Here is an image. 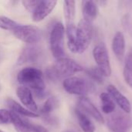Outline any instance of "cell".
Returning a JSON list of instances; mask_svg holds the SVG:
<instances>
[{
    "instance_id": "5b68a950",
    "label": "cell",
    "mask_w": 132,
    "mask_h": 132,
    "mask_svg": "<svg viewBox=\"0 0 132 132\" xmlns=\"http://www.w3.org/2000/svg\"><path fill=\"white\" fill-rule=\"evenodd\" d=\"M65 27L62 22H57L52 29L50 35V46L53 56L58 59L65 57L64 51Z\"/></svg>"
},
{
    "instance_id": "7402d4cb",
    "label": "cell",
    "mask_w": 132,
    "mask_h": 132,
    "mask_svg": "<svg viewBox=\"0 0 132 132\" xmlns=\"http://www.w3.org/2000/svg\"><path fill=\"white\" fill-rule=\"evenodd\" d=\"M19 24H18L14 20L6 17V16H0V28L5 30H15Z\"/></svg>"
},
{
    "instance_id": "d4e9b609",
    "label": "cell",
    "mask_w": 132,
    "mask_h": 132,
    "mask_svg": "<svg viewBox=\"0 0 132 132\" xmlns=\"http://www.w3.org/2000/svg\"><path fill=\"white\" fill-rule=\"evenodd\" d=\"M22 3L23 6L29 12H33L36 8L37 7L38 4L39 3V1L38 0H23L22 1Z\"/></svg>"
},
{
    "instance_id": "83f0119b",
    "label": "cell",
    "mask_w": 132,
    "mask_h": 132,
    "mask_svg": "<svg viewBox=\"0 0 132 132\" xmlns=\"http://www.w3.org/2000/svg\"><path fill=\"white\" fill-rule=\"evenodd\" d=\"M123 76H124V79L125 83L132 88V72L124 70L123 71Z\"/></svg>"
},
{
    "instance_id": "7c38bea8",
    "label": "cell",
    "mask_w": 132,
    "mask_h": 132,
    "mask_svg": "<svg viewBox=\"0 0 132 132\" xmlns=\"http://www.w3.org/2000/svg\"><path fill=\"white\" fill-rule=\"evenodd\" d=\"M40 56V50L35 44L27 45L21 52L18 58V65L35 63Z\"/></svg>"
},
{
    "instance_id": "4fadbf2b",
    "label": "cell",
    "mask_w": 132,
    "mask_h": 132,
    "mask_svg": "<svg viewBox=\"0 0 132 132\" xmlns=\"http://www.w3.org/2000/svg\"><path fill=\"white\" fill-rule=\"evenodd\" d=\"M16 94L26 109L33 113H36L38 111V107L33 99L32 91L29 88L20 86L16 90Z\"/></svg>"
},
{
    "instance_id": "2e32d148",
    "label": "cell",
    "mask_w": 132,
    "mask_h": 132,
    "mask_svg": "<svg viewBox=\"0 0 132 132\" xmlns=\"http://www.w3.org/2000/svg\"><path fill=\"white\" fill-rule=\"evenodd\" d=\"M75 113L79 122V125L84 132H94L96 130L95 125L92 121L89 118L87 114H86L80 109L77 108L75 110Z\"/></svg>"
},
{
    "instance_id": "ba28073f",
    "label": "cell",
    "mask_w": 132,
    "mask_h": 132,
    "mask_svg": "<svg viewBox=\"0 0 132 132\" xmlns=\"http://www.w3.org/2000/svg\"><path fill=\"white\" fill-rule=\"evenodd\" d=\"M123 111L114 112L108 118V126L112 132H128L131 126V118Z\"/></svg>"
},
{
    "instance_id": "484cf974",
    "label": "cell",
    "mask_w": 132,
    "mask_h": 132,
    "mask_svg": "<svg viewBox=\"0 0 132 132\" xmlns=\"http://www.w3.org/2000/svg\"><path fill=\"white\" fill-rule=\"evenodd\" d=\"M124 70L132 72V49H131L126 56L125 57V67Z\"/></svg>"
},
{
    "instance_id": "8fae6325",
    "label": "cell",
    "mask_w": 132,
    "mask_h": 132,
    "mask_svg": "<svg viewBox=\"0 0 132 132\" xmlns=\"http://www.w3.org/2000/svg\"><path fill=\"white\" fill-rule=\"evenodd\" d=\"M108 93L113 98L114 101L125 114H129L131 111V105L129 100L114 86L110 84L108 86Z\"/></svg>"
},
{
    "instance_id": "3957f363",
    "label": "cell",
    "mask_w": 132,
    "mask_h": 132,
    "mask_svg": "<svg viewBox=\"0 0 132 132\" xmlns=\"http://www.w3.org/2000/svg\"><path fill=\"white\" fill-rule=\"evenodd\" d=\"M63 85L67 93L80 97H86L87 94L94 90V85L91 81L79 77H71L65 79Z\"/></svg>"
},
{
    "instance_id": "5bb4252c",
    "label": "cell",
    "mask_w": 132,
    "mask_h": 132,
    "mask_svg": "<svg viewBox=\"0 0 132 132\" xmlns=\"http://www.w3.org/2000/svg\"><path fill=\"white\" fill-rule=\"evenodd\" d=\"M112 51L119 60H122L125 58V37L121 31H118L112 39L111 43Z\"/></svg>"
},
{
    "instance_id": "30bf717a",
    "label": "cell",
    "mask_w": 132,
    "mask_h": 132,
    "mask_svg": "<svg viewBox=\"0 0 132 132\" xmlns=\"http://www.w3.org/2000/svg\"><path fill=\"white\" fill-rule=\"evenodd\" d=\"M79 109L84 111L86 114L91 116L97 122L101 124L104 123V118L99 110L87 97H80L78 100Z\"/></svg>"
},
{
    "instance_id": "4316f807",
    "label": "cell",
    "mask_w": 132,
    "mask_h": 132,
    "mask_svg": "<svg viewBox=\"0 0 132 132\" xmlns=\"http://www.w3.org/2000/svg\"><path fill=\"white\" fill-rule=\"evenodd\" d=\"M28 128L31 131V132H50L46 128H45L43 126H41V125H39L32 124L30 121L28 124Z\"/></svg>"
},
{
    "instance_id": "e0dca14e",
    "label": "cell",
    "mask_w": 132,
    "mask_h": 132,
    "mask_svg": "<svg viewBox=\"0 0 132 132\" xmlns=\"http://www.w3.org/2000/svg\"><path fill=\"white\" fill-rule=\"evenodd\" d=\"M7 104L9 108L11 109V111L22 116V117H28V118H37L38 114L36 113H33L28 109L25 108L19 104H18L16 101H15L12 99H8Z\"/></svg>"
},
{
    "instance_id": "cb8c5ba5",
    "label": "cell",
    "mask_w": 132,
    "mask_h": 132,
    "mask_svg": "<svg viewBox=\"0 0 132 132\" xmlns=\"http://www.w3.org/2000/svg\"><path fill=\"white\" fill-rule=\"evenodd\" d=\"M12 111L5 109H0V125H7L12 123Z\"/></svg>"
},
{
    "instance_id": "9a60e30c",
    "label": "cell",
    "mask_w": 132,
    "mask_h": 132,
    "mask_svg": "<svg viewBox=\"0 0 132 132\" xmlns=\"http://www.w3.org/2000/svg\"><path fill=\"white\" fill-rule=\"evenodd\" d=\"M82 12L85 21L92 23L97 18L98 14V8L97 3L92 0H85L82 2Z\"/></svg>"
},
{
    "instance_id": "44dd1931",
    "label": "cell",
    "mask_w": 132,
    "mask_h": 132,
    "mask_svg": "<svg viewBox=\"0 0 132 132\" xmlns=\"http://www.w3.org/2000/svg\"><path fill=\"white\" fill-rule=\"evenodd\" d=\"M58 106H59V101H58V99L56 97H50L43 104V107L41 108L40 112L44 116L50 115V114L53 111L56 109L58 108Z\"/></svg>"
},
{
    "instance_id": "9c48e42d",
    "label": "cell",
    "mask_w": 132,
    "mask_h": 132,
    "mask_svg": "<svg viewBox=\"0 0 132 132\" xmlns=\"http://www.w3.org/2000/svg\"><path fill=\"white\" fill-rule=\"evenodd\" d=\"M57 2L54 0L39 1V3L32 12V20L34 22H40L43 20L52 12Z\"/></svg>"
},
{
    "instance_id": "ac0fdd59",
    "label": "cell",
    "mask_w": 132,
    "mask_h": 132,
    "mask_svg": "<svg viewBox=\"0 0 132 132\" xmlns=\"http://www.w3.org/2000/svg\"><path fill=\"white\" fill-rule=\"evenodd\" d=\"M100 99L101 101L102 111L106 114H111L115 111V102L108 93L103 92L100 94Z\"/></svg>"
},
{
    "instance_id": "d6986e66",
    "label": "cell",
    "mask_w": 132,
    "mask_h": 132,
    "mask_svg": "<svg viewBox=\"0 0 132 132\" xmlns=\"http://www.w3.org/2000/svg\"><path fill=\"white\" fill-rule=\"evenodd\" d=\"M76 11V2L75 1H64L63 2V12L66 20V24H73Z\"/></svg>"
},
{
    "instance_id": "52a82bcc",
    "label": "cell",
    "mask_w": 132,
    "mask_h": 132,
    "mask_svg": "<svg viewBox=\"0 0 132 132\" xmlns=\"http://www.w3.org/2000/svg\"><path fill=\"white\" fill-rule=\"evenodd\" d=\"M14 36L28 45L36 44L41 38V32L36 26L27 25H19L15 30H13Z\"/></svg>"
},
{
    "instance_id": "8992f818",
    "label": "cell",
    "mask_w": 132,
    "mask_h": 132,
    "mask_svg": "<svg viewBox=\"0 0 132 132\" xmlns=\"http://www.w3.org/2000/svg\"><path fill=\"white\" fill-rule=\"evenodd\" d=\"M93 56L97 65V68L101 70L104 77H110L111 75L112 70L109 55L105 46L102 43L95 46L93 50Z\"/></svg>"
},
{
    "instance_id": "f1b7e54d",
    "label": "cell",
    "mask_w": 132,
    "mask_h": 132,
    "mask_svg": "<svg viewBox=\"0 0 132 132\" xmlns=\"http://www.w3.org/2000/svg\"><path fill=\"white\" fill-rule=\"evenodd\" d=\"M0 132H4V131H1V130H0Z\"/></svg>"
},
{
    "instance_id": "277c9868",
    "label": "cell",
    "mask_w": 132,
    "mask_h": 132,
    "mask_svg": "<svg viewBox=\"0 0 132 132\" xmlns=\"http://www.w3.org/2000/svg\"><path fill=\"white\" fill-rule=\"evenodd\" d=\"M93 38V27L91 23L82 19L76 28L77 53H84L89 47Z\"/></svg>"
},
{
    "instance_id": "603a6c76",
    "label": "cell",
    "mask_w": 132,
    "mask_h": 132,
    "mask_svg": "<svg viewBox=\"0 0 132 132\" xmlns=\"http://www.w3.org/2000/svg\"><path fill=\"white\" fill-rule=\"evenodd\" d=\"M86 73L92 80H94L98 84H102L104 82V77L97 67L89 68L86 70Z\"/></svg>"
},
{
    "instance_id": "ffe728a7",
    "label": "cell",
    "mask_w": 132,
    "mask_h": 132,
    "mask_svg": "<svg viewBox=\"0 0 132 132\" xmlns=\"http://www.w3.org/2000/svg\"><path fill=\"white\" fill-rule=\"evenodd\" d=\"M12 124L14 125L17 132H31L28 128V124L29 122L26 118L22 117L14 112L12 111Z\"/></svg>"
},
{
    "instance_id": "6da1fadb",
    "label": "cell",
    "mask_w": 132,
    "mask_h": 132,
    "mask_svg": "<svg viewBox=\"0 0 132 132\" xmlns=\"http://www.w3.org/2000/svg\"><path fill=\"white\" fill-rule=\"evenodd\" d=\"M17 80L23 87L35 91H43L46 87L43 73L37 68L28 67L21 70L17 75Z\"/></svg>"
},
{
    "instance_id": "7a4b0ae2",
    "label": "cell",
    "mask_w": 132,
    "mask_h": 132,
    "mask_svg": "<svg viewBox=\"0 0 132 132\" xmlns=\"http://www.w3.org/2000/svg\"><path fill=\"white\" fill-rule=\"evenodd\" d=\"M83 70V67L74 60L67 57H63L56 61L53 68L50 69L48 75L54 79H67L73 77V75L76 73L81 72Z\"/></svg>"
}]
</instances>
